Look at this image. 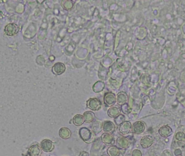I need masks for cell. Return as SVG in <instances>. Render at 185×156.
<instances>
[{
    "label": "cell",
    "instance_id": "cell-18",
    "mask_svg": "<svg viewBox=\"0 0 185 156\" xmlns=\"http://www.w3.org/2000/svg\"><path fill=\"white\" fill-rule=\"evenodd\" d=\"M127 101V95L125 93L121 92L117 96V103L119 105H123Z\"/></svg>",
    "mask_w": 185,
    "mask_h": 156
},
{
    "label": "cell",
    "instance_id": "cell-15",
    "mask_svg": "<svg viewBox=\"0 0 185 156\" xmlns=\"http://www.w3.org/2000/svg\"><path fill=\"white\" fill-rule=\"evenodd\" d=\"M84 120L87 123H92L95 119V114L91 111H87L84 113Z\"/></svg>",
    "mask_w": 185,
    "mask_h": 156
},
{
    "label": "cell",
    "instance_id": "cell-5",
    "mask_svg": "<svg viewBox=\"0 0 185 156\" xmlns=\"http://www.w3.org/2000/svg\"><path fill=\"white\" fill-rule=\"evenodd\" d=\"M132 130V124L131 122L125 121L119 126V132L123 135H128Z\"/></svg>",
    "mask_w": 185,
    "mask_h": 156
},
{
    "label": "cell",
    "instance_id": "cell-8",
    "mask_svg": "<svg viewBox=\"0 0 185 156\" xmlns=\"http://www.w3.org/2000/svg\"><path fill=\"white\" fill-rule=\"evenodd\" d=\"M116 126L111 121H104L102 124V130L105 133H113L115 131Z\"/></svg>",
    "mask_w": 185,
    "mask_h": 156
},
{
    "label": "cell",
    "instance_id": "cell-17",
    "mask_svg": "<svg viewBox=\"0 0 185 156\" xmlns=\"http://www.w3.org/2000/svg\"><path fill=\"white\" fill-rule=\"evenodd\" d=\"M92 131L95 134H98L102 130V124L99 121H94L92 125Z\"/></svg>",
    "mask_w": 185,
    "mask_h": 156
},
{
    "label": "cell",
    "instance_id": "cell-14",
    "mask_svg": "<svg viewBox=\"0 0 185 156\" xmlns=\"http://www.w3.org/2000/svg\"><path fill=\"white\" fill-rule=\"evenodd\" d=\"M153 138L150 136H144L141 140V145L143 148H147L152 145Z\"/></svg>",
    "mask_w": 185,
    "mask_h": 156
},
{
    "label": "cell",
    "instance_id": "cell-4",
    "mask_svg": "<svg viewBox=\"0 0 185 156\" xmlns=\"http://www.w3.org/2000/svg\"><path fill=\"white\" fill-rule=\"evenodd\" d=\"M116 97L113 93H107L104 97V103L107 107L114 105L116 103Z\"/></svg>",
    "mask_w": 185,
    "mask_h": 156
},
{
    "label": "cell",
    "instance_id": "cell-13",
    "mask_svg": "<svg viewBox=\"0 0 185 156\" xmlns=\"http://www.w3.org/2000/svg\"><path fill=\"white\" fill-rule=\"evenodd\" d=\"M107 153L109 156H119L120 151L117 146L111 145L107 148Z\"/></svg>",
    "mask_w": 185,
    "mask_h": 156
},
{
    "label": "cell",
    "instance_id": "cell-16",
    "mask_svg": "<svg viewBox=\"0 0 185 156\" xmlns=\"http://www.w3.org/2000/svg\"><path fill=\"white\" fill-rule=\"evenodd\" d=\"M108 114L109 117L115 118L120 114V110L117 106H112L108 111Z\"/></svg>",
    "mask_w": 185,
    "mask_h": 156
},
{
    "label": "cell",
    "instance_id": "cell-3",
    "mask_svg": "<svg viewBox=\"0 0 185 156\" xmlns=\"http://www.w3.org/2000/svg\"><path fill=\"white\" fill-rule=\"evenodd\" d=\"M42 150L45 152H51L54 149L55 145L52 141L49 139H44L40 144Z\"/></svg>",
    "mask_w": 185,
    "mask_h": 156
},
{
    "label": "cell",
    "instance_id": "cell-12",
    "mask_svg": "<svg viewBox=\"0 0 185 156\" xmlns=\"http://www.w3.org/2000/svg\"><path fill=\"white\" fill-rule=\"evenodd\" d=\"M59 136L61 138L67 139L70 138L72 133L69 129L67 127H62L59 130Z\"/></svg>",
    "mask_w": 185,
    "mask_h": 156
},
{
    "label": "cell",
    "instance_id": "cell-1",
    "mask_svg": "<svg viewBox=\"0 0 185 156\" xmlns=\"http://www.w3.org/2000/svg\"><path fill=\"white\" fill-rule=\"evenodd\" d=\"M80 138L87 144H91L95 140V133L87 127H82L79 130Z\"/></svg>",
    "mask_w": 185,
    "mask_h": 156
},
{
    "label": "cell",
    "instance_id": "cell-10",
    "mask_svg": "<svg viewBox=\"0 0 185 156\" xmlns=\"http://www.w3.org/2000/svg\"><path fill=\"white\" fill-rule=\"evenodd\" d=\"M30 156H40L42 153V149L38 144L32 145L28 150Z\"/></svg>",
    "mask_w": 185,
    "mask_h": 156
},
{
    "label": "cell",
    "instance_id": "cell-22",
    "mask_svg": "<svg viewBox=\"0 0 185 156\" xmlns=\"http://www.w3.org/2000/svg\"><path fill=\"white\" fill-rule=\"evenodd\" d=\"M132 156H142V153L139 150H134L132 152Z\"/></svg>",
    "mask_w": 185,
    "mask_h": 156
},
{
    "label": "cell",
    "instance_id": "cell-11",
    "mask_svg": "<svg viewBox=\"0 0 185 156\" xmlns=\"http://www.w3.org/2000/svg\"><path fill=\"white\" fill-rule=\"evenodd\" d=\"M65 66L63 63H58L55 64L52 68L53 72L57 75L63 74L65 71Z\"/></svg>",
    "mask_w": 185,
    "mask_h": 156
},
{
    "label": "cell",
    "instance_id": "cell-9",
    "mask_svg": "<svg viewBox=\"0 0 185 156\" xmlns=\"http://www.w3.org/2000/svg\"><path fill=\"white\" fill-rule=\"evenodd\" d=\"M145 129L144 124L141 121H137L132 126V132L135 134H140L144 131Z\"/></svg>",
    "mask_w": 185,
    "mask_h": 156
},
{
    "label": "cell",
    "instance_id": "cell-19",
    "mask_svg": "<svg viewBox=\"0 0 185 156\" xmlns=\"http://www.w3.org/2000/svg\"><path fill=\"white\" fill-rule=\"evenodd\" d=\"M73 121L74 125L79 126L84 124V117L82 115L77 114L74 116L73 119Z\"/></svg>",
    "mask_w": 185,
    "mask_h": 156
},
{
    "label": "cell",
    "instance_id": "cell-23",
    "mask_svg": "<svg viewBox=\"0 0 185 156\" xmlns=\"http://www.w3.org/2000/svg\"><path fill=\"white\" fill-rule=\"evenodd\" d=\"M79 156H90V154L88 152L86 151H82L79 154Z\"/></svg>",
    "mask_w": 185,
    "mask_h": 156
},
{
    "label": "cell",
    "instance_id": "cell-20",
    "mask_svg": "<svg viewBox=\"0 0 185 156\" xmlns=\"http://www.w3.org/2000/svg\"><path fill=\"white\" fill-rule=\"evenodd\" d=\"M125 121V115L120 114L117 117L114 118V122L117 126H120L121 124Z\"/></svg>",
    "mask_w": 185,
    "mask_h": 156
},
{
    "label": "cell",
    "instance_id": "cell-7",
    "mask_svg": "<svg viewBox=\"0 0 185 156\" xmlns=\"http://www.w3.org/2000/svg\"><path fill=\"white\" fill-rule=\"evenodd\" d=\"M116 144L118 148L124 149L128 148L130 145V142L126 137L120 136L117 139Z\"/></svg>",
    "mask_w": 185,
    "mask_h": 156
},
{
    "label": "cell",
    "instance_id": "cell-6",
    "mask_svg": "<svg viewBox=\"0 0 185 156\" xmlns=\"http://www.w3.org/2000/svg\"><path fill=\"white\" fill-rule=\"evenodd\" d=\"M101 139L103 143L109 146L113 145L115 142V139L114 136L110 133H103L101 136Z\"/></svg>",
    "mask_w": 185,
    "mask_h": 156
},
{
    "label": "cell",
    "instance_id": "cell-21",
    "mask_svg": "<svg viewBox=\"0 0 185 156\" xmlns=\"http://www.w3.org/2000/svg\"><path fill=\"white\" fill-rule=\"evenodd\" d=\"M121 110L123 113L126 114L130 113L131 111V109H129V106L127 105V103H125L124 105L121 106Z\"/></svg>",
    "mask_w": 185,
    "mask_h": 156
},
{
    "label": "cell",
    "instance_id": "cell-2",
    "mask_svg": "<svg viewBox=\"0 0 185 156\" xmlns=\"http://www.w3.org/2000/svg\"><path fill=\"white\" fill-rule=\"evenodd\" d=\"M87 107L93 111H98L101 108V102L97 98H90L87 102Z\"/></svg>",
    "mask_w": 185,
    "mask_h": 156
}]
</instances>
